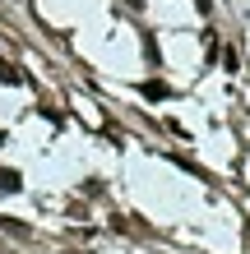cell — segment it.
Masks as SVG:
<instances>
[{
  "label": "cell",
  "instance_id": "52a82bcc",
  "mask_svg": "<svg viewBox=\"0 0 250 254\" xmlns=\"http://www.w3.org/2000/svg\"><path fill=\"white\" fill-rule=\"evenodd\" d=\"M0 143H5V129H0Z\"/></svg>",
  "mask_w": 250,
  "mask_h": 254
},
{
  "label": "cell",
  "instance_id": "3957f363",
  "mask_svg": "<svg viewBox=\"0 0 250 254\" xmlns=\"http://www.w3.org/2000/svg\"><path fill=\"white\" fill-rule=\"evenodd\" d=\"M0 83H23V74H19V65H9V61H0Z\"/></svg>",
  "mask_w": 250,
  "mask_h": 254
},
{
  "label": "cell",
  "instance_id": "8992f818",
  "mask_svg": "<svg viewBox=\"0 0 250 254\" xmlns=\"http://www.w3.org/2000/svg\"><path fill=\"white\" fill-rule=\"evenodd\" d=\"M195 5H199V9H204V14H209V9H213V0H195Z\"/></svg>",
  "mask_w": 250,
  "mask_h": 254
},
{
  "label": "cell",
  "instance_id": "5b68a950",
  "mask_svg": "<svg viewBox=\"0 0 250 254\" xmlns=\"http://www.w3.org/2000/svg\"><path fill=\"white\" fill-rule=\"evenodd\" d=\"M144 51H149V61L158 65V42H153V33H144Z\"/></svg>",
  "mask_w": 250,
  "mask_h": 254
},
{
  "label": "cell",
  "instance_id": "7a4b0ae2",
  "mask_svg": "<svg viewBox=\"0 0 250 254\" xmlns=\"http://www.w3.org/2000/svg\"><path fill=\"white\" fill-rule=\"evenodd\" d=\"M144 97H153V102H163V97H171V88H167L163 79H149V83H144Z\"/></svg>",
  "mask_w": 250,
  "mask_h": 254
},
{
  "label": "cell",
  "instance_id": "277c9868",
  "mask_svg": "<svg viewBox=\"0 0 250 254\" xmlns=\"http://www.w3.org/2000/svg\"><path fill=\"white\" fill-rule=\"evenodd\" d=\"M0 227H5L9 236H33V231H28V227H23V222H14V217H0Z\"/></svg>",
  "mask_w": 250,
  "mask_h": 254
},
{
  "label": "cell",
  "instance_id": "6da1fadb",
  "mask_svg": "<svg viewBox=\"0 0 250 254\" xmlns=\"http://www.w3.org/2000/svg\"><path fill=\"white\" fill-rule=\"evenodd\" d=\"M0 190H5V194H19L23 190V176L9 171V167H0Z\"/></svg>",
  "mask_w": 250,
  "mask_h": 254
}]
</instances>
